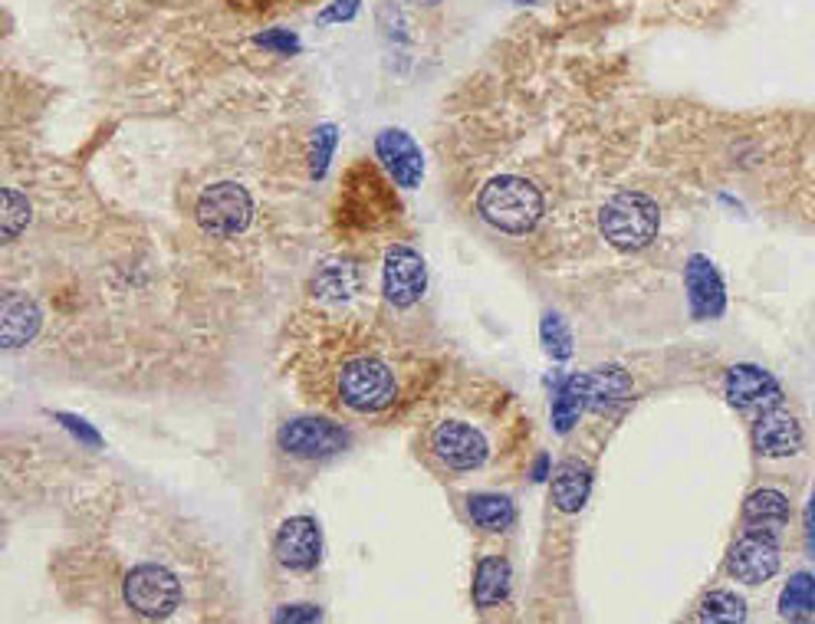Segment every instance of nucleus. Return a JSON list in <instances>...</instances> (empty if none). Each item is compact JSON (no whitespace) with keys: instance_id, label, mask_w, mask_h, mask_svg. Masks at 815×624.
<instances>
[{"instance_id":"nucleus-1","label":"nucleus","mask_w":815,"mask_h":624,"mask_svg":"<svg viewBox=\"0 0 815 624\" xmlns=\"http://www.w3.org/2000/svg\"><path fill=\"white\" fill-rule=\"evenodd\" d=\"M480 217L503 234H530L543 217V191L520 175H500L484 184L477 198Z\"/></svg>"},{"instance_id":"nucleus-2","label":"nucleus","mask_w":815,"mask_h":624,"mask_svg":"<svg viewBox=\"0 0 815 624\" xmlns=\"http://www.w3.org/2000/svg\"><path fill=\"white\" fill-rule=\"evenodd\" d=\"M602 237L622 253L645 250L661 230V211L648 194L641 191H618L608 198L599 211Z\"/></svg>"},{"instance_id":"nucleus-3","label":"nucleus","mask_w":815,"mask_h":624,"mask_svg":"<svg viewBox=\"0 0 815 624\" xmlns=\"http://www.w3.org/2000/svg\"><path fill=\"white\" fill-rule=\"evenodd\" d=\"M336 395L355 414H378L392 408L398 398V381L392 365L375 355H355L336 375Z\"/></svg>"},{"instance_id":"nucleus-4","label":"nucleus","mask_w":815,"mask_h":624,"mask_svg":"<svg viewBox=\"0 0 815 624\" xmlns=\"http://www.w3.org/2000/svg\"><path fill=\"white\" fill-rule=\"evenodd\" d=\"M122 598L139 618L158 621V618L175 615V608L181 605V582L165 565L145 562V565H135V569L125 575Z\"/></svg>"},{"instance_id":"nucleus-5","label":"nucleus","mask_w":815,"mask_h":624,"mask_svg":"<svg viewBox=\"0 0 815 624\" xmlns=\"http://www.w3.org/2000/svg\"><path fill=\"white\" fill-rule=\"evenodd\" d=\"M428 454L438 460L447 473H470L477 467H484V460L490 457V444L480 427L447 418L438 421L428 434Z\"/></svg>"},{"instance_id":"nucleus-6","label":"nucleus","mask_w":815,"mask_h":624,"mask_svg":"<svg viewBox=\"0 0 815 624\" xmlns=\"http://www.w3.org/2000/svg\"><path fill=\"white\" fill-rule=\"evenodd\" d=\"M194 217H198V227L208 237H237L244 234L250 217H254V201H250L247 188H240L234 181H221L211 184L198 198Z\"/></svg>"},{"instance_id":"nucleus-7","label":"nucleus","mask_w":815,"mask_h":624,"mask_svg":"<svg viewBox=\"0 0 815 624\" xmlns=\"http://www.w3.org/2000/svg\"><path fill=\"white\" fill-rule=\"evenodd\" d=\"M277 444L290 457L326 460V457L342 454V450L352 444V434L342 424L326 421V418H293L280 424Z\"/></svg>"},{"instance_id":"nucleus-8","label":"nucleus","mask_w":815,"mask_h":624,"mask_svg":"<svg viewBox=\"0 0 815 624\" xmlns=\"http://www.w3.org/2000/svg\"><path fill=\"white\" fill-rule=\"evenodd\" d=\"M424 290H428V267H424L421 253L408 244L388 247L382 267V293L388 303L408 309L424 296Z\"/></svg>"},{"instance_id":"nucleus-9","label":"nucleus","mask_w":815,"mask_h":624,"mask_svg":"<svg viewBox=\"0 0 815 624\" xmlns=\"http://www.w3.org/2000/svg\"><path fill=\"white\" fill-rule=\"evenodd\" d=\"M727 569L737 582L746 585H763L779 572V542L773 529H746V533L733 542Z\"/></svg>"},{"instance_id":"nucleus-10","label":"nucleus","mask_w":815,"mask_h":624,"mask_svg":"<svg viewBox=\"0 0 815 624\" xmlns=\"http://www.w3.org/2000/svg\"><path fill=\"white\" fill-rule=\"evenodd\" d=\"M273 556H277L283 569H293V572L316 569L319 556H323V533H319L316 519L313 516L286 519L277 529V539H273Z\"/></svg>"},{"instance_id":"nucleus-11","label":"nucleus","mask_w":815,"mask_h":624,"mask_svg":"<svg viewBox=\"0 0 815 624\" xmlns=\"http://www.w3.org/2000/svg\"><path fill=\"white\" fill-rule=\"evenodd\" d=\"M723 395L740 411H766L783 404V388L779 381L760 365H733L723 381Z\"/></svg>"},{"instance_id":"nucleus-12","label":"nucleus","mask_w":815,"mask_h":624,"mask_svg":"<svg viewBox=\"0 0 815 624\" xmlns=\"http://www.w3.org/2000/svg\"><path fill=\"white\" fill-rule=\"evenodd\" d=\"M375 155L385 165L388 178H392L398 188L415 191L418 184H421V178H424V155H421L418 142L408 132H401V129L378 132V138H375Z\"/></svg>"},{"instance_id":"nucleus-13","label":"nucleus","mask_w":815,"mask_h":624,"mask_svg":"<svg viewBox=\"0 0 815 624\" xmlns=\"http://www.w3.org/2000/svg\"><path fill=\"white\" fill-rule=\"evenodd\" d=\"M802 441H806V437H802V424L796 421V414L783 411L779 404L776 408H766L760 414V421L753 424V444L769 460L796 457L802 450Z\"/></svg>"},{"instance_id":"nucleus-14","label":"nucleus","mask_w":815,"mask_h":624,"mask_svg":"<svg viewBox=\"0 0 815 624\" xmlns=\"http://www.w3.org/2000/svg\"><path fill=\"white\" fill-rule=\"evenodd\" d=\"M687 299H691V312L697 319H717L727 306V293H723L717 267L700 253L687 263Z\"/></svg>"},{"instance_id":"nucleus-15","label":"nucleus","mask_w":815,"mask_h":624,"mask_svg":"<svg viewBox=\"0 0 815 624\" xmlns=\"http://www.w3.org/2000/svg\"><path fill=\"white\" fill-rule=\"evenodd\" d=\"M631 391H635L631 388V378L625 368H618V365L582 372V395H585V408L589 411H612L631 398Z\"/></svg>"},{"instance_id":"nucleus-16","label":"nucleus","mask_w":815,"mask_h":624,"mask_svg":"<svg viewBox=\"0 0 815 624\" xmlns=\"http://www.w3.org/2000/svg\"><path fill=\"white\" fill-rule=\"evenodd\" d=\"M592 493V470L582 460H562L553 473V503L559 513H579L589 503Z\"/></svg>"},{"instance_id":"nucleus-17","label":"nucleus","mask_w":815,"mask_h":624,"mask_svg":"<svg viewBox=\"0 0 815 624\" xmlns=\"http://www.w3.org/2000/svg\"><path fill=\"white\" fill-rule=\"evenodd\" d=\"M0 332H4V345L7 349H20L27 345L33 335L40 332V309L33 299L10 293L4 299V309H0Z\"/></svg>"},{"instance_id":"nucleus-18","label":"nucleus","mask_w":815,"mask_h":624,"mask_svg":"<svg viewBox=\"0 0 815 624\" xmlns=\"http://www.w3.org/2000/svg\"><path fill=\"white\" fill-rule=\"evenodd\" d=\"M510 595V562L500 556H487L477 562L474 572V605L477 608H493L507 602Z\"/></svg>"},{"instance_id":"nucleus-19","label":"nucleus","mask_w":815,"mask_h":624,"mask_svg":"<svg viewBox=\"0 0 815 624\" xmlns=\"http://www.w3.org/2000/svg\"><path fill=\"white\" fill-rule=\"evenodd\" d=\"M467 516L474 519V526L487 529V533H503V529L516 523V506L510 496L500 493H470Z\"/></svg>"},{"instance_id":"nucleus-20","label":"nucleus","mask_w":815,"mask_h":624,"mask_svg":"<svg viewBox=\"0 0 815 624\" xmlns=\"http://www.w3.org/2000/svg\"><path fill=\"white\" fill-rule=\"evenodd\" d=\"M743 519L750 526H783L786 519H789V500H786V493H779L773 487H763V490H753L750 496H746V503H743Z\"/></svg>"},{"instance_id":"nucleus-21","label":"nucleus","mask_w":815,"mask_h":624,"mask_svg":"<svg viewBox=\"0 0 815 624\" xmlns=\"http://www.w3.org/2000/svg\"><path fill=\"white\" fill-rule=\"evenodd\" d=\"M779 615L783 618H812L815 615V575L796 572L779 592Z\"/></svg>"},{"instance_id":"nucleus-22","label":"nucleus","mask_w":815,"mask_h":624,"mask_svg":"<svg viewBox=\"0 0 815 624\" xmlns=\"http://www.w3.org/2000/svg\"><path fill=\"white\" fill-rule=\"evenodd\" d=\"M585 411V395H582V375H569L562 385L556 388L553 398V424L559 434H569L576 427L579 414Z\"/></svg>"},{"instance_id":"nucleus-23","label":"nucleus","mask_w":815,"mask_h":624,"mask_svg":"<svg viewBox=\"0 0 815 624\" xmlns=\"http://www.w3.org/2000/svg\"><path fill=\"white\" fill-rule=\"evenodd\" d=\"M697 618L700 621H743L746 618V602L740 595L727 592V588H717V592L704 595Z\"/></svg>"},{"instance_id":"nucleus-24","label":"nucleus","mask_w":815,"mask_h":624,"mask_svg":"<svg viewBox=\"0 0 815 624\" xmlns=\"http://www.w3.org/2000/svg\"><path fill=\"white\" fill-rule=\"evenodd\" d=\"M313 286L323 299H346L355 286H359V276H355V270L346 267V263H342V267H339V263H329V267L319 270Z\"/></svg>"},{"instance_id":"nucleus-25","label":"nucleus","mask_w":815,"mask_h":624,"mask_svg":"<svg viewBox=\"0 0 815 624\" xmlns=\"http://www.w3.org/2000/svg\"><path fill=\"white\" fill-rule=\"evenodd\" d=\"M336 142H339L336 125H319L313 135V155H309V171H313L316 181L326 178V168H329L332 152H336Z\"/></svg>"},{"instance_id":"nucleus-26","label":"nucleus","mask_w":815,"mask_h":624,"mask_svg":"<svg viewBox=\"0 0 815 624\" xmlns=\"http://www.w3.org/2000/svg\"><path fill=\"white\" fill-rule=\"evenodd\" d=\"M27 221H30V204H27V198L17 188H7L4 191V240H7V244L20 234V230L27 227Z\"/></svg>"},{"instance_id":"nucleus-27","label":"nucleus","mask_w":815,"mask_h":624,"mask_svg":"<svg viewBox=\"0 0 815 624\" xmlns=\"http://www.w3.org/2000/svg\"><path fill=\"white\" fill-rule=\"evenodd\" d=\"M543 345H546V352L553 355V358H569L572 355V335L566 329V322H562L556 312H549V316L543 319Z\"/></svg>"},{"instance_id":"nucleus-28","label":"nucleus","mask_w":815,"mask_h":624,"mask_svg":"<svg viewBox=\"0 0 815 624\" xmlns=\"http://www.w3.org/2000/svg\"><path fill=\"white\" fill-rule=\"evenodd\" d=\"M56 421H60L66 431H70L73 437H79V441H83L86 447H93V450H99L102 447V437H99V431L96 427H89L83 418H76V414H66V411H56L53 414Z\"/></svg>"},{"instance_id":"nucleus-29","label":"nucleus","mask_w":815,"mask_h":624,"mask_svg":"<svg viewBox=\"0 0 815 624\" xmlns=\"http://www.w3.org/2000/svg\"><path fill=\"white\" fill-rule=\"evenodd\" d=\"M257 46L290 56V53H300V37L290 33V30H267V33H260V37H257Z\"/></svg>"},{"instance_id":"nucleus-30","label":"nucleus","mask_w":815,"mask_h":624,"mask_svg":"<svg viewBox=\"0 0 815 624\" xmlns=\"http://www.w3.org/2000/svg\"><path fill=\"white\" fill-rule=\"evenodd\" d=\"M362 0H332V4L319 14V23H342V20H352L355 10H359Z\"/></svg>"},{"instance_id":"nucleus-31","label":"nucleus","mask_w":815,"mask_h":624,"mask_svg":"<svg viewBox=\"0 0 815 624\" xmlns=\"http://www.w3.org/2000/svg\"><path fill=\"white\" fill-rule=\"evenodd\" d=\"M273 618L277 621H319L323 618V611H319L316 605H283Z\"/></svg>"},{"instance_id":"nucleus-32","label":"nucleus","mask_w":815,"mask_h":624,"mask_svg":"<svg viewBox=\"0 0 815 624\" xmlns=\"http://www.w3.org/2000/svg\"><path fill=\"white\" fill-rule=\"evenodd\" d=\"M806 542H809V552L815 556V490H812L809 506H806Z\"/></svg>"},{"instance_id":"nucleus-33","label":"nucleus","mask_w":815,"mask_h":624,"mask_svg":"<svg viewBox=\"0 0 815 624\" xmlns=\"http://www.w3.org/2000/svg\"><path fill=\"white\" fill-rule=\"evenodd\" d=\"M546 470H549V457H539V464H536V480H546Z\"/></svg>"}]
</instances>
